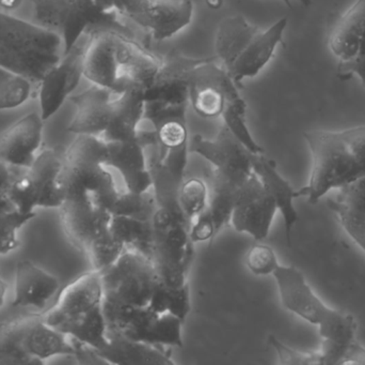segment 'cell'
<instances>
[{"label": "cell", "mask_w": 365, "mask_h": 365, "mask_svg": "<svg viewBox=\"0 0 365 365\" xmlns=\"http://www.w3.org/2000/svg\"><path fill=\"white\" fill-rule=\"evenodd\" d=\"M272 276L283 306L319 328L322 365H365V347L356 338L354 316L326 306L297 268L279 265Z\"/></svg>", "instance_id": "1"}, {"label": "cell", "mask_w": 365, "mask_h": 365, "mask_svg": "<svg viewBox=\"0 0 365 365\" xmlns=\"http://www.w3.org/2000/svg\"><path fill=\"white\" fill-rule=\"evenodd\" d=\"M312 156L309 184L296 191L297 199L319 203L329 191L365 176V126L344 131L314 130L304 133Z\"/></svg>", "instance_id": "2"}, {"label": "cell", "mask_w": 365, "mask_h": 365, "mask_svg": "<svg viewBox=\"0 0 365 365\" xmlns=\"http://www.w3.org/2000/svg\"><path fill=\"white\" fill-rule=\"evenodd\" d=\"M287 19H279L267 29L250 23L242 15L225 17L215 34V56L238 87L253 79L269 64L277 47L283 44Z\"/></svg>", "instance_id": "3"}, {"label": "cell", "mask_w": 365, "mask_h": 365, "mask_svg": "<svg viewBox=\"0 0 365 365\" xmlns=\"http://www.w3.org/2000/svg\"><path fill=\"white\" fill-rule=\"evenodd\" d=\"M63 40L53 30L0 11V66L40 85L61 60Z\"/></svg>", "instance_id": "4"}, {"label": "cell", "mask_w": 365, "mask_h": 365, "mask_svg": "<svg viewBox=\"0 0 365 365\" xmlns=\"http://www.w3.org/2000/svg\"><path fill=\"white\" fill-rule=\"evenodd\" d=\"M74 354L70 338L51 327L44 314L30 313L0 323V365L42 364Z\"/></svg>", "instance_id": "5"}, {"label": "cell", "mask_w": 365, "mask_h": 365, "mask_svg": "<svg viewBox=\"0 0 365 365\" xmlns=\"http://www.w3.org/2000/svg\"><path fill=\"white\" fill-rule=\"evenodd\" d=\"M34 9V23L61 36L64 54L85 34L98 30L119 32L134 38V32L117 13L103 11L96 0H27Z\"/></svg>", "instance_id": "6"}, {"label": "cell", "mask_w": 365, "mask_h": 365, "mask_svg": "<svg viewBox=\"0 0 365 365\" xmlns=\"http://www.w3.org/2000/svg\"><path fill=\"white\" fill-rule=\"evenodd\" d=\"M140 47L134 38L119 32H91L83 57V76L115 96L122 94L133 85L130 73Z\"/></svg>", "instance_id": "7"}, {"label": "cell", "mask_w": 365, "mask_h": 365, "mask_svg": "<svg viewBox=\"0 0 365 365\" xmlns=\"http://www.w3.org/2000/svg\"><path fill=\"white\" fill-rule=\"evenodd\" d=\"M103 311L108 334L156 346L182 349L184 345V323L169 313H158L149 306H128L106 298H103Z\"/></svg>", "instance_id": "8"}, {"label": "cell", "mask_w": 365, "mask_h": 365, "mask_svg": "<svg viewBox=\"0 0 365 365\" xmlns=\"http://www.w3.org/2000/svg\"><path fill=\"white\" fill-rule=\"evenodd\" d=\"M66 149L45 148L31 166L21 169L13 180L8 196L21 214H34L36 208H60L64 201L59 184Z\"/></svg>", "instance_id": "9"}, {"label": "cell", "mask_w": 365, "mask_h": 365, "mask_svg": "<svg viewBox=\"0 0 365 365\" xmlns=\"http://www.w3.org/2000/svg\"><path fill=\"white\" fill-rule=\"evenodd\" d=\"M108 144L100 136L79 134L66 148L59 184L64 199L74 195H93L115 180L107 167Z\"/></svg>", "instance_id": "10"}, {"label": "cell", "mask_w": 365, "mask_h": 365, "mask_svg": "<svg viewBox=\"0 0 365 365\" xmlns=\"http://www.w3.org/2000/svg\"><path fill=\"white\" fill-rule=\"evenodd\" d=\"M103 298L102 276L92 269L62 289L55 306L43 313L45 321L66 336H76L103 312Z\"/></svg>", "instance_id": "11"}, {"label": "cell", "mask_w": 365, "mask_h": 365, "mask_svg": "<svg viewBox=\"0 0 365 365\" xmlns=\"http://www.w3.org/2000/svg\"><path fill=\"white\" fill-rule=\"evenodd\" d=\"M100 274L104 298L128 306H149L160 282L153 263L130 249H126L111 267Z\"/></svg>", "instance_id": "12"}, {"label": "cell", "mask_w": 365, "mask_h": 365, "mask_svg": "<svg viewBox=\"0 0 365 365\" xmlns=\"http://www.w3.org/2000/svg\"><path fill=\"white\" fill-rule=\"evenodd\" d=\"M240 96V87L219 64L216 56L205 57L191 71L188 101L200 117H221L227 102Z\"/></svg>", "instance_id": "13"}, {"label": "cell", "mask_w": 365, "mask_h": 365, "mask_svg": "<svg viewBox=\"0 0 365 365\" xmlns=\"http://www.w3.org/2000/svg\"><path fill=\"white\" fill-rule=\"evenodd\" d=\"M189 152L207 160L216 175L240 188L253 174L255 154L249 151L223 124L214 139L195 135L189 143Z\"/></svg>", "instance_id": "14"}, {"label": "cell", "mask_w": 365, "mask_h": 365, "mask_svg": "<svg viewBox=\"0 0 365 365\" xmlns=\"http://www.w3.org/2000/svg\"><path fill=\"white\" fill-rule=\"evenodd\" d=\"M154 244L150 261L158 278L169 287H181L187 283V274L193 259V244L189 236L190 226L173 223L154 226Z\"/></svg>", "instance_id": "15"}, {"label": "cell", "mask_w": 365, "mask_h": 365, "mask_svg": "<svg viewBox=\"0 0 365 365\" xmlns=\"http://www.w3.org/2000/svg\"><path fill=\"white\" fill-rule=\"evenodd\" d=\"M89 34H85L40 83L41 117L47 120L61 109L83 76V57Z\"/></svg>", "instance_id": "16"}, {"label": "cell", "mask_w": 365, "mask_h": 365, "mask_svg": "<svg viewBox=\"0 0 365 365\" xmlns=\"http://www.w3.org/2000/svg\"><path fill=\"white\" fill-rule=\"evenodd\" d=\"M277 212L274 199L253 173L238 195L230 223L238 233L248 234L261 241L269 234Z\"/></svg>", "instance_id": "17"}, {"label": "cell", "mask_w": 365, "mask_h": 365, "mask_svg": "<svg viewBox=\"0 0 365 365\" xmlns=\"http://www.w3.org/2000/svg\"><path fill=\"white\" fill-rule=\"evenodd\" d=\"M59 210L62 227L68 241L85 253L91 242L108 229L113 216L98 207L91 195L66 197Z\"/></svg>", "instance_id": "18"}, {"label": "cell", "mask_w": 365, "mask_h": 365, "mask_svg": "<svg viewBox=\"0 0 365 365\" xmlns=\"http://www.w3.org/2000/svg\"><path fill=\"white\" fill-rule=\"evenodd\" d=\"M204 59L205 57H188L177 51L162 57L153 81L145 90V102L158 101L171 104L189 103L188 88L191 71Z\"/></svg>", "instance_id": "19"}, {"label": "cell", "mask_w": 365, "mask_h": 365, "mask_svg": "<svg viewBox=\"0 0 365 365\" xmlns=\"http://www.w3.org/2000/svg\"><path fill=\"white\" fill-rule=\"evenodd\" d=\"M192 16V0H143L130 19L162 42L188 27Z\"/></svg>", "instance_id": "20"}, {"label": "cell", "mask_w": 365, "mask_h": 365, "mask_svg": "<svg viewBox=\"0 0 365 365\" xmlns=\"http://www.w3.org/2000/svg\"><path fill=\"white\" fill-rule=\"evenodd\" d=\"M44 120L36 113L24 116L0 134V161L11 166H31L41 151Z\"/></svg>", "instance_id": "21"}, {"label": "cell", "mask_w": 365, "mask_h": 365, "mask_svg": "<svg viewBox=\"0 0 365 365\" xmlns=\"http://www.w3.org/2000/svg\"><path fill=\"white\" fill-rule=\"evenodd\" d=\"M113 94L106 88L92 85L81 94L70 96L76 114L68 126V132L102 136L113 115Z\"/></svg>", "instance_id": "22"}, {"label": "cell", "mask_w": 365, "mask_h": 365, "mask_svg": "<svg viewBox=\"0 0 365 365\" xmlns=\"http://www.w3.org/2000/svg\"><path fill=\"white\" fill-rule=\"evenodd\" d=\"M108 144L107 167H113L123 178L126 190L141 193L152 189V178L148 166L145 147L139 139L113 141Z\"/></svg>", "instance_id": "23"}, {"label": "cell", "mask_w": 365, "mask_h": 365, "mask_svg": "<svg viewBox=\"0 0 365 365\" xmlns=\"http://www.w3.org/2000/svg\"><path fill=\"white\" fill-rule=\"evenodd\" d=\"M59 280L29 261H19L15 271V293L12 308L43 310L59 291Z\"/></svg>", "instance_id": "24"}, {"label": "cell", "mask_w": 365, "mask_h": 365, "mask_svg": "<svg viewBox=\"0 0 365 365\" xmlns=\"http://www.w3.org/2000/svg\"><path fill=\"white\" fill-rule=\"evenodd\" d=\"M252 171L263 184L266 192L274 199L284 222L287 246H291L292 231L299 219L297 210L294 206V201L297 199V192L280 175L277 169L276 162L272 159L266 158L264 154L253 156Z\"/></svg>", "instance_id": "25"}, {"label": "cell", "mask_w": 365, "mask_h": 365, "mask_svg": "<svg viewBox=\"0 0 365 365\" xmlns=\"http://www.w3.org/2000/svg\"><path fill=\"white\" fill-rule=\"evenodd\" d=\"M145 100L143 88L130 85L113 99V115L101 139L107 143L132 141L138 134L145 116Z\"/></svg>", "instance_id": "26"}, {"label": "cell", "mask_w": 365, "mask_h": 365, "mask_svg": "<svg viewBox=\"0 0 365 365\" xmlns=\"http://www.w3.org/2000/svg\"><path fill=\"white\" fill-rule=\"evenodd\" d=\"M106 346L98 351L108 364L115 365H175L170 347L156 346L137 342L124 336L107 332Z\"/></svg>", "instance_id": "27"}, {"label": "cell", "mask_w": 365, "mask_h": 365, "mask_svg": "<svg viewBox=\"0 0 365 365\" xmlns=\"http://www.w3.org/2000/svg\"><path fill=\"white\" fill-rule=\"evenodd\" d=\"M158 147L147 149L148 166L152 178V191L158 203V209L173 214L178 220L189 222L179 201L180 189L185 178L168 169L158 158ZM145 151V152H147Z\"/></svg>", "instance_id": "28"}, {"label": "cell", "mask_w": 365, "mask_h": 365, "mask_svg": "<svg viewBox=\"0 0 365 365\" xmlns=\"http://www.w3.org/2000/svg\"><path fill=\"white\" fill-rule=\"evenodd\" d=\"M365 34V0H356L340 17L329 36V49L339 62L353 57Z\"/></svg>", "instance_id": "29"}, {"label": "cell", "mask_w": 365, "mask_h": 365, "mask_svg": "<svg viewBox=\"0 0 365 365\" xmlns=\"http://www.w3.org/2000/svg\"><path fill=\"white\" fill-rule=\"evenodd\" d=\"M204 180L208 186V210L214 219L215 229L218 235L219 231L231 221L232 212L242 188L216 175L212 169L206 174Z\"/></svg>", "instance_id": "30"}, {"label": "cell", "mask_w": 365, "mask_h": 365, "mask_svg": "<svg viewBox=\"0 0 365 365\" xmlns=\"http://www.w3.org/2000/svg\"><path fill=\"white\" fill-rule=\"evenodd\" d=\"M109 229L123 242L126 249L151 259L154 244L153 223L113 216Z\"/></svg>", "instance_id": "31"}, {"label": "cell", "mask_w": 365, "mask_h": 365, "mask_svg": "<svg viewBox=\"0 0 365 365\" xmlns=\"http://www.w3.org/2000/svg\"><path fill=\"white\" fill-rule=\"evenodd\" d=\"M156 211L158 203L151 190L141 193L119 192L109 208L111 216H126L147 222L153 221Z\"/></svg>", "instance_id": "32"}, {"label": "cell", "mask_w": 365, "mask_h": 365, "mask_svg": "<svg viewBox=\"0 0 365 365\" xmlns=\"http://www.w3.org/2000/svg\"><path fill=\"white\" fill-rule=\"evenodd\" d=\"M149 306L155 312L169 313L177 316L185 323L191 310L188 283L181 287H169L160 282L152 296Z\"/></svg>", "instance_id": "33"}, {"label": "cell", "mask_w": 365, "mask_h": 365, "mask_svg": "<svg viewBox=\"0 0 365 365\" xmlns=\"http://www.w3.org/2000/svg\"><path fill=\"white\" fill-rule=\"evenodd\" d=\"M221 118H222L223 124L229 129L230 132L249 151L255 154H265V150L259 144H257L247 126V103L242 96L227 102Z\"/></svg>", "instance_id": "34"}, {"label": "cell", "mask_w": 365, "mask_h": 365, "mask_svg": "<svg viewBox=\"0 0 365 365\" xmlns=\"http://www.w3.org/2000/svg\"><path fill=\"white\" fill-rule=\"evenodd\" d=\"M125 250L123 242L108 227L91 242L86 254L89 256L92 269L103 272L111 267Z\"/></svg>", "instance_id": "35"}, {"label": "cell", "mask_w": 365, "mask_h": 365, "mask_svg": "<svg viewBox=\"0 0 365 365\" xmlns=\"http://www.w3.org/2000/svg\"><path fill=\"white\" fill-rule=\"evenodd\" d=\"M34 86L26 77L0 66V111L23 105L31 96Z\"/></svg>", "instance_id": "36"}, {"label": "cell", "mask_w": 365, "mask_h": 365, "mask_svg": "<svg viewBox=\"0 0 365 365\" xmlns=\"http://www.w3.org/2000/svg\"><path fill=\"white\" fill-rule=\"evenodd\" d=\"M180 206L189 222L207 208L208 186L205 180L190 178L182 181L179 193Z\"/></svg>", "instance_id": "37"}, {"label": "cell", "mask_w": 365, "mask_h": 365, "mask_svg": "<svg viewBox=\"0 0 365 365\" xmlns=\"http://www.w3.org/2000/svg\"><path fill=\"white\" fill-rule=\"evenodd\" d=\"M330 209H341L354 216L365 218V176L339 189L338 196L328 201Z\"/></svg>", "instance_id": "38"}, {"label": "cell", "mask_w": 365, "mask_h": 365, "mask_svg": "<svg viewBox=\"0 0 365 365\" xmlns=\"http://www.w3.org/2000/svg\"><path fill=\"white\" fill-rule=\"evenodd\" d=\"M36 216L34 214L14 211H0V255L8 254L19 246L17 231Z\"/></svg>", "instance_id": "39"}, {"label": "cell", "mask_w": 365, "mask_h": 365, "mask_svg": "<svg viewBox=\"0 0 365 365\" xmlns=\"http://www.w3.org/2000/svg\"><path fill=\"white\" fill-rule=\"evenodd\" d=\"M267 343L279 357L283 365H322L321 351H299L287 346L276 336H268Z\"/></svg>", "instance_id": "40"}, {"label": "cell", "mask_w": 365, "mask_h": 365, "mask_svg": "<svg viewBox=\"0 0 365 365\" xmlns=\"http://www.w3.org/2000/svg\"><path fill=\"white\" fill-rule=\"evenodd\" d=\"M246 265L251 274L264 276L274 274L280 264L274 249L265 244L252 246L247 253Z\"/></svg>", "instance_id": "41"}, {"label": "cell", "mask_w": 365, "mask_h": 365, "mask_svg": "<svg viewBox=\"0 0 365 365\" xmlns=\"http://www.w3.org/2000/svg\"><path fill=\"white\" fill-rule=\"evenodd\" d=\"M336 74L341 81L357 76L365 87V34L353 57L347 61L339 62Z\"/></svg>", "instance_id": "42"}, {"label": "cell", "mask_w": 365, "mask_h": 365, "mask_svg": "<svg viewBox=\"0 0 365 365\" xmlns=\"http://www.w3.org/2000/svg\"><path fill=\"white\" fill-rule=\"evenodd\" d=\"M189 236L195 244L206 241L212 244V240L217 237L214 219L208 207L193 219L189 229Z\"/></svg>", "instance_id": "43"}, {"label": "cell", "mask_w": 365, "mask_h": 365, "mask_svg": "<svg viewBox=\"0 0 365 365\" xmlns=\"http://www.w3.org/2000/svg\"><path fill=\"white\" fill-rule=\"evenodd\" d=\"M331 210L338 216L343 229L365 252V218L351 216L336 208Z\"/></svg>", "instance_id": "44"}, {"label": "cell", "mask_w": 365, "mask_h": 365, "mask_svg": "<svg viewBox=\"0 0 365 365\" xmlns=\"http://www.w3.org/2000/svg\"><path fill=\"white\" fill-rule=\"evenodd\" d=\"M70 340L73 346H74L75 351L73 358L76 360L77 364L85 365L108 364L101 357L100 354L93 347L74 338H70Z\"/></svg>", "instance_id": "45"}, {"label": "cell", "mask_w": 365, "mask_h": 365, "mask_svg": "<svg viewBox=\"0 0 365 365\" xmlns=\"http://www.w3.org/2000/svg\"><path fill=\"white\" fill-rule=\"evenodd\" d=\"M136 0H96V4L105 12L117 13L125 16Z\"/></svg>", "instance_id": "46"}, {"label": "cell", "mask_w": 365, "mask_h": 365, "mask_svg": "<svg viewBox=\"0 0 365 365\" xmlns=\"http://www.w3.org/2000/svg\"><path fill=\"white\" fill-rule=\"evenodd\" d=\"M6 285L0 274V308L4 306V297H6Z\"/></svg>", "instance_id": "47"}]
</instances>
